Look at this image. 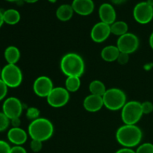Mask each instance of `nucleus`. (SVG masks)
Wrapping results in <instances>:
<instances>
[{"label": "nucleus", "mask_w": 153, "mask_h": 153, "mask_svg": "<svg viewBox=\"0 0 153 153\" xmlns=\"http://www.w3.org/2000/svg\"><path fill=\"white\" fill-rule=\"evenodd\" d=\"M143 132L136 125H126L120 127L116 132L117 141L123 147L131 148L138 146L141 142Z\"/></svg>", "instance_id": "f257e3e1"}, {"label": "nucleus", "mask_w": 153, "mask_h": 153, "mask_svg": "<svg viewBox=\"0 0 153 153\" xmlns=\"http://www.w3.org/2000/svg\"><path fill=\"white\" fill-rule=\"evenodd\" d=\"M61 70L67 77H81L85 73V64L81 55L75 52H69L63 56L60 63Z\"/></svg>", "instance_id": "f03ea898"}, {"label": "nucleus", "mask_w": 153, "mask_h": 153, "mask_svg": "<svg viewBox=\"0 0 153 153\" xmlns=\"http://www.w3.org/2000/svg\"><path fill=\"white\" fill-rule=\"evenodd\" d=\"M54 126L49 120L40 117L31 121L28 128V134L31 139L44 142L52 137Z\"/></svg>", "instance_id": "7ed1b4c3"}, {"label": "nucleus", "mask_w": 153, "mask_h": 153, "mask_svg": "<svg viewBox=\"0 0 153 153\" xmlns=\"http://www.w3.org/2000/svg\"><path fill=\"white\" fill-rule=\"evenodd\" d=\"M104 106L110 111H118L123 108L127 102L126 95L123 90L113 88L107 89L102 97Z\"/></svg>", "instance_id": "20e7f679"}, {"label": "nucleus", "mask_w": 153, "mask_h": 153, "mask_svg": "<svg viewBox=\"0 0 153 153\" xmlns=\"http://www.w3.org/2000/svg\"><path fill=\"white\" fill-rule=\"evenodd\" d=\"M143 115L141 102L135 100L127 102L121 109V119L126 125H136Z\"/></svg>", "instance_id": "39448f33"}, {"label": "nucleus", "mask_w": 153, "mask_h": 153, "mask_svg": "<svg viewBox=\"0 0 153 153\" xmlns=\"http://www.w3.org/2000/svg\"><path fill=\"white\" fill-rule=\"evenodd\" d=\"M0 79L4 82L7 88H15L22 84L23 76L20 68L16 64H8L1 69Z\"/></svg>", "instance_id": "423d86ee"}, {"label": "nucleus", "mask_w": 153, "mask_h": 153, "mask_svg": "<svg viewBox=\"0 0 153 153\" xmlns=\"http://www.w3.org/2000/svg\"><path fill=\"white\" fill-rule=\"evenodd\" d=\"M47 102L51 107L59 108L65 106L70 100V92L63 87H56L52 89L46 97Z\"/></svg>", "instance_id": "0eeeda50"}, {"label": "nucleus", "mask_w": 153, "mask_h": 153, "mask_svg": "<svg viewBox=\"0 0 153 153\" xmlns=\"http://www.w3.org/2000/svg\"><path fill=\"white\" fill-rule=\"evenodd\" d=\"M139 39L133 33H126L118 37L117 45L120 52L128 55L134 53L139 47Z\"/></svg>", "instance_id": "6e6552de"}, {"label": "nucleus", "mask_w": 153, "mask_h": 153, "mask_svg": "<svg viewBox=\"0 0 153 153\" xmlns=\"http://www.w3.org/2000/svg\"><path fill=\"white\" fill-rule=\"evenodd\" d=\"M133 16L138 23L142 25L149 23L153 18V7L147 1H140L134 6Z\"/></svg>", "instance_id": "1a4fd4ad"}, {"label": "nucleus", "mask_w": 153, "mask_h": 153, "mask_svg": "<svg viewBox=\"0 0 153 153\" xmlns=\"http://www.w3.org/2000/svg\"><path fill=\"white\" fill-rule=\"evenodd\" d=\"M22 104L16 97H9L6 99L2 105V112L10 120L20 117L22 113Z\"/></svg>", "instance_id": "9d476101"}, {"label": "nucleus", "mask_w": 153, "mask_h": 153, "mask_svg": "<svg viewBox=\"0 0 153 153\" xmlns=\"http://www.w3.org/2000/svg\"><path fill=\"white\" fill-rule=\"evenodd\" d=\"M54 88L52 80L46 76H39L33 83L34 93L42 98H46Z\"/></svg>", "instance_id": "9b49d317"}, {"label": "nucleus", "mask_w": 153, "mask_h": 153, "mask_svg": "<svg viewBox=\"0 0 153 153\" xmlns=\"http://www.w3.org/2000/svg\"><path fill=\"white\" fill-rule=\"evenodd\" d=\"M111 34L110 25L100 21L93 26L91 31V37L94 42L100 43L105 41Z\"/></svg>", "instance_id": "f8f14e48"}, {"label": "nucleus", "mask_w": 153, "mask_h": 153, "mask_svg": "<svg viewBox=\"0 0 153 153\" xmlns=\"http://www.w3.org/2000/svg\"><path fill=\"white\" fill-rule=\"evenodd\" d=\"M104 106L102 97L90 94L87 96L83 101V107L87 111L95 113L99 111Z\"/></svg>", "instance_id": "ddd939ff"}, {"label": "nucleus", "mask_w": 153, "mask_h": 153, "mask_svg": "<svg viewBox=\"0 0 153 153\" xmlns=\"http://www.w3.org/2000/svg\"><path fill=\"white\" fill-rule=\"evenodd\" d=\"M99 16L101 22L111 25L116 21L117 13L113 5L109 3H103L99 8Z\"/></svg>", "instance_id": "4468645a"}, {"label": "nucleus", "mask_w": 153, "mask_h": 153, "mask_svg": "<svg viewBox=\"0 0 153 153\" xmlns=\"http://www.w3.org/2000/svg\"><path fill=\"white\" fill-rule=\"evenodd\" d=\"M7 139L14 146H22L28 140V134L20 127L13 128L12 127L7 131Z\"/></svg>", "instance_id": "2eb2a0df"}, {"label": "nucleus", "mask_w": 153, "mask_h": 153, "mask_svg": "<svg viewBox=\"0 0 153 153\" xmlns=\"http://www.w3.org/2000/svg\"><path fill=\"white\" fill-rule=\"evenodd\" d=\"M71 5L74 12L81 16H88L94 10V2L93 0H73Z\"/></svg>", "instance_id": "dca6fc26"}, {"label": "nucleus", "mask_w": 153, "mask_h": 153, "mask_svg": "<svg viewBox=\"0 0 153 153\" xmlns=\"http://www.w3.org/2000/svg\"><path fill=\"white\" fill-rule=\"evenodd\" d=\"M120 53V52L117 46L109 45L102 49L101 57L106 62H114V61H117Z\"/></svg>", "instance_id": "f3484780"}, {"label": "nucleus", "mask_w": 153, "mask_h": 153, "mask_svg": "<svg viewBox=\"0 0 153 153\" xmlns=\"http://www.w3.org/2000/svg\"><path fill=\"white\" fill-rule=\"evenodd\" d=\"M4 56L8 64H16L20 58V51L16 46H9L4 50Z\"/></svg>", "instance_id": "a211bd4d"}, {"label": "nucleus", "mask_w": 153, "mask_h": 153, "mask_svg": "<svg viewBox=\"0 0 153 153\" xmlns=\"http://www.w3.org/2000/svg\"><path fill=\"white\" fill-rule=\"evenodd\" d=\"M74 10L72 5L68 4H61L58 7L56 10V16L59 20L62 22L68 21L73 17Z\"/></svg>", "instance_id": "6ab92c4d"}, {"label": "nucleus", "mask_w": 153, "mask_h": 153, "mask_svg": "<svg viewBox=\"0 0 153 153\" xmlns=\"http://www.w3.org/2000/svg\"><path fill=\"white\" fill-rule=\"evenodd\" d=\"M20 13L15 9H7L3 12L4 22L8 25H16L20 20Z\"/></svg>", "instance_id": "aec40b11"}, {"label": "nucleus", "mask_w": 153, "mask_h": 153, "mask_svg": "<svg viewBox=\"0 0 153 153\" xmlns=\"http://www.w3.org/2000/svg\"><path fill=\"white\" fill-rule=\"evenodd\" d=\"M110 27L111 32L114 35L120 37V36L128 33V24L124 21H115L113 24L110 25Z\"/></svg>", "instance_id": "412c9836"}, {"label": "nucleus", "mask_w": 153, "mask_h": 153, "mask_svg": "<svg viewBox=\"0 0 153 153\" xmlns=\"http://www.w3.org/2000/svg\"><path fill=\"white\" fill-rule=\"evenodd\" d=\"M89 91L91 94L103 97L105 93L107 91V88L102 81L94 80L90 83Z\"/></svg>", "instance_id": "4be33fe9"}, {"label": "nucleus", "mask_w": 153, "mask_h": 153, "mask_svg": "<svg viewBox=\"0 0 153 153\" xmlns=\"http://www.w3.org/2000/svg\"><path fill=\"white\" fill-rule=\"evenodd\" d=\"M81 87L80 77L69 76L65 80V88L70 93H75L79 90Z\"/></svg>", "instance_id": "5701e85b"}, {"label": "nucleus", "mask_w": 153, "mask_h": 153, "mask_svg": "<svg viewBox=\"0 0 153 153\" xmlns=\"http://www.w3.org/2000/svg\"><path fill=\"white\" fill-rule=\"evenodd\" d=\"M40 110L36 107L28 108L26 111V113H25V116H26L27 119L30 120L31 121L35 120L40 118Z\"/></svg>", "instance_id": "b1692460"}, {"label": "nucleus", "mask_w": 153, "mask_h": 153, "mask_svg": "<svg viewBox=\"0 0 153 153\" xmlns=\"http://www.w3.org/2000/svg\"><path fill=\"white\" fill-rule=\"evenodd\" d=\"M10 124V119L3 112H0V132L5 131Z\"/></svg>", "instance_id": "393cba45"}, {"label": "nucleus", "mask_w": 153, "mask_h": 153, "mask_svg": "<svg viewBox=\"0 0 153 153\" xmlns=\"http://www.w3.org/2000/svg\"><path fill=\"white\" fill-rule=\"evenodd\" d=\"M136 153H153V144L151 143H144L137 147Z\"/></svg>", "instance_id": "a878e982"}, {"label": "nucleus", "mask_w": 153, "mask_h": 153, "mask_svg": "<svg viewBox=\"0 0 153 153\" xmlns=\"http://www.w3.org/2000/svg\"><path fill=\"white\" fill-rule=\"evenodd\" d=\"M30 148L34 152H39L41 151L43 148V142L37 140H34L31 139V141L30 143Z\"/></svg>", "instance_id": "bb28decb"}, {"label": "nucleus", "mask_w": 153, "mask_h": 153, "mask_svg": "<svg viewBox=\"0 0 153 153\" xmlns=\"http://www.w3.org/2000/svg\"><path fill=\"white\" fill-rule=\"evenodd\" d=\"M143 114H149L153 112V103L149 101H145L141 103Z\"/></svg>", "instance_id": "cd10ccee"}, {"label": "nucleus", "mask_w": 153, "mask_h": 153, "mask_svg": "<svg viewBox=\"0 0 153 153\" xmlns=\"http://www.w3.org/2000/svg\"><path fill=\"white\" fill-rule=\"evenodd\" d=\"M129 55L127 53H124V52H120L118 56L117 61L119 63L120 65H125L128 62V60H129Z\"/></svg>", "instance_id": "c85d7f7f"}, {"label": "nucleus", "mask_w": 153, "mask_h": 153, "mask_svg": "<svg viewBox=\"0 0 153 153\" xmlns=\"http://www.w3.org/2000/svg\"><path fill=\"white\" fill-rule=\"evenodd\" d=\"M7 86L4 82L0 79V101L4 100L7 94Z\"/></svg>", "instance_id": "c756f323"}, {"label": "nucleus", "mask_w": 153, "mask_h": 153, "mask_svg": "<svg viewBox=\"0 0 153 153\" xmlns=\"http://www.w3.org/2000/svg\"><path fill=\"white\" fill-rule=\"evenodd\" d=\"M10 147L8 143H7L4 140H0V153H10Z\"/></svg>", "instance_id": "7c9ffc66"}, {"label": "nucleus", "mask_w": 153, "mask_h": 153, "mask_svg": "<svg viewBox=\"0 0 153 153\" xmlns=\"http://www.w3.org/2000/svg\"><path fill=\"white\" fill-rule=\"evenodd\" d=\"M10 153H27V151L22 146H13L10 149Z\"/></svg>", "instance_id": "2f4dec72"}, {"label": "nucleus", "mask_w": 153, "mask_h": 153, "mask_svg": "<svg viewBox=\"0 0 153 153\" xmlns=\"http://www.w3.org/2000/svg\"><path fill=\"white\" fill-rule=\"evenodd\" d=\"M10 123L11 124L13 128H18V127H20V125H21L20 118L16 117V118H13V119L10 120Z\"/></svg>", "instance_id": "473e14b6"}, {"label": "nucleus", "mask_w": 153, "mask_h": 153, "mask_svg": "<svg viewBox=\"0 0 153 153\" xmlns=\"http://www.w3.org/2000/svg\"><path fill=\"white\" fill-rule=\"evenodd\" d=\"M115 153H136V152L134 150H133L131 148L123 147L118 149V150Z\"/></svg>", "instance_id": "72a5a7b5"}, {"label": "nucleus", "mask_w": 153, "mask_h": 153, "mask_svg": "<svg viewBox=\"0 0 153 153\" xmlns=\"http://www.w3.org/2000/svg\"><path fill=\"white\" fill-rule=\"evenodd\" d=\"M126 1L127 0H111L112 2L115 4H121L123 3L126 2Z\"/></svg>", "instance_id": "f704fd0d"}, {"label": "nucleus", "mask_w": 153, "mask_h": 153, "mask_svg": "<svg viewBox=\"0 0 153 153\" xmlns=\"http://www.w3.org/2000/svg\"><path fill=\"white\" fill-rule=\"evenodd\" d=\"M4 23V19H3V13L1 11H0V28L2 26L3 24Z\"/></svg>", "instance_id": "c9c22d12"}, {"label": "nucleus", "mask_w": 153, "mask_h": 153, "mask_svg": "<svg viewBox=\"0 0 153 153\" xmlns=\"http://www.w3.org/2000/svg\"><path fill=\"white\" fill-rule=\"evenodd\" d=\"M149 46H150V47L153 49V32L151 34L150 37H149Z\"/></svg>", "instance_id": "e433bc0d"}, {"label": "nucleus", "mask_w": 153, "mask_h": 153, "mask_svg": "<svg viewBox=\"0 0 153 153\" xmlns=\"http://www.w3.org/2000/svg\"><path fill=\"white\" fill-rule=\"evenodd\" d=\"M23 1H25V2L27 3H35L37 2L38 0H23Z\"/></svg>", "instance_id": "4c0bfd02"}, {"label": "nucleus", "mask_w": 153, "mask_h": 153, "mask_svg": "<svg viewBox=\"0 0 153 153\" xmlns=\"http://www.w3.org/2000/svg\"><path fill=\"white\" fill-rule=\"evenodd\" d=\"M146 1H147V2L149 3V4H150L151 6H152V7H153V0H147Z\"/></svg>", "instance_id": "58836bf2"}, {"label": "nucleus", "mask_w": 153, "mask_h": 153, "mask_svg": "<svg viewBox=\"0 0 153 153\" xmlns=\"http://www.w3.org/2000/svg\"><path fill=\"white\" fill-rule=\"evenodd\" d=\"M48 1L51 3H55V2H56L57 0H48Z\"/></svg>", "instance_id": "ea45409f"}, {"label": "nucleus", "mask_w": 153, "mask_h": 153, "mask_svg": "<svg viewBox=\"0 0 153 153\" xmlns=\"http://www.w3.org/2000/svg\"><path fill=\"white\" fill-rule=\"evenodd\" d=\"M6 1H17L19 0H6Z\"/></svg>", "instance_id": "a19ab883"}, {"label": "nucleus", "mask_w": 153, "mask_h": 153, "mask_svg": "<svg viewBox=\"0 0 153 153\" xmlns=\"http://www.w3.org/2000/svg\"><path fill=\"white\" fill-rule=\"evenodd\" d=\"M1 67H0V77H1Z\"/></svg>", "instance_id": "79ce46f5"}]
</instances>
